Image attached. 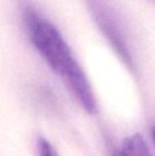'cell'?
Masks as SVG:
<instances>
[{"mask_svg": "<svg viewBox=\"0 0 155 156\" xmlns=\"http://www.w3.org/2000/svg\"><path fill=\"white\" fill-rule=\"evenodd\" d=\"M23 21L36 51L56 74L66 80L83 108L87 113L95 112L97 102L86 74L61 32L41 13L31 8L23 13Z\"/></svg>", "mask_w": 155, "mask_h": 156, "instance_id": "1", "label": "cell"}, {"mask_svg": "<svg viewBox=\"0 0 155 156\" xmlns=\"http://www.w3.org/2000/svg\"><path fill=\"white\" fill-rule=\"evenodd\" d=\"M93 16L98 23L101 31L105 35L118 55L121 58L124 64L133 68V58L126 35L121 26V21L110 8L98 0L90 2Z\"/></svg>", "mask_w": 155, "mask_h": 156, "instance_id": "2", "label": "cell"}, {"mask_svg": "<svg viewBox=\"0 0 155 156\" xmlns=\"http://www.w3.org/2000/svg\"><path fill=\"white\" fill-rule=\"evenodd\" d=\"M120 152L123 156H152L145 139L139 134L125 138Z\"/></svg>", "mask_w": 155, "mask_h": 156, "instance_id": "3", "label": "cell"}, {"mask_svg": "<svg viewBox=\"0 0 155 156\" xmlns=\"http://www.w3.org/2000/svg\"><path fill=\"white\" fill-rule=\"evenodd\" d=\"M38 154L39 156H58L54 147L47 139L41 137L37 141Z\"/></svg>", "mask_w": 155, "mask_h": 156, "instance_id": "4", "label": "cell"}, {"mask_svg": "<svg viewBox=\"0 0 155 156\" xmlns=\"http://www.w3.org/2000/svg\"><path fill=\"white\" fill-rule=\"evenodd\" d=\"M151 135H152V139H153L154 144H155V125L152 126V129H151Z\"/></svg>", "mask_w": 155, "mask_h": 156, "instance_id": "5", "label": "cell"}, {"mask_svg": "<svg viewBox=\"0 0 155 156\" xmlns=\"http://www.w3.org/2000/svg\"><path fill=\"white\" fill-rule=\"evenodd\" d=\"M112 156H123V155H122V153L120 151H116L115 153H113Z\"/></svg>", "mask_w": 155, "mask_h": 156, "instance_id": "6", "label": "cell"}, {"mask_svg": "<svg viewBox=\"0 0 155 156\" xmlns=\"http://www.w3.org/2000/svg\"><path fill=\"white\" fill-rule=\"evenodd\" d=\"M150 2H152V3H155V0H149Z\"/></svg>", "mask_w": 155, "mask_h": 156, "instance_id": "7", "label": "cell"}]
</instances>
